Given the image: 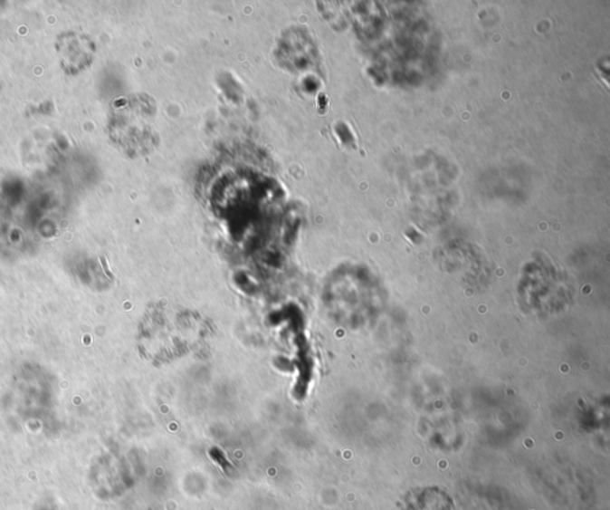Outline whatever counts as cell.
Instances as JSON below:
<instances>
[{
	"label": "cell",
	"mask_w": 610,
	"mask_h": 510,
	"mask_svg": "<svg viewBox=\"0 0 610 510\" xmlns=\"http://www.w3.org/2000/svg\"><path fill=\"white\" fill-rule=\"evenodd\" d=\"M63 70L70 74H78L91 65L94 45L84 34L66 33L56 43Z\"/></svg>",
	"instance_id": "1"
}]
</instances>
